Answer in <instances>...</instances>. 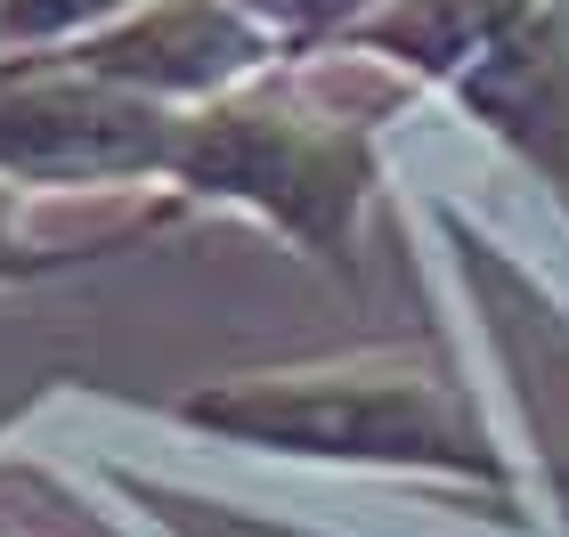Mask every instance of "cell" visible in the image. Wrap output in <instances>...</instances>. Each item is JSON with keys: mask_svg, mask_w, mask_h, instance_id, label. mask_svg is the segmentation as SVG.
Instances as JSON below:
<instances>
[{"mask_svg": "<svg viewBox=\"0 0 569 537\" xmlns=\"http://www.w3.org/2000/svg\"><path fill=\"white\" fill-rule=\"evenodd\" d=\"M139 0H0V49H24V58H49V49H73L90 33L122 24Z\"/></svg>", "mask_w": 569, "mask_h": 537, "instance_id": "2", "label": "cell"}, {"mask_svg": "<svg viewBox=\"0 0 569 537\" xmlns=\"http://www.w3.org/2000/svg\"><path fill=\"white\" fill-rule=\"evenodd\" d=\"M228 9H244L277 49H301V41H326V33H358V17L375 9V0H228Z\"/></svg>", "mask_w": 569, "mask_h": 537, "instance_id": "3", "label": "cell"}, {"mask_svg": "<svg viewBox=\"0 0 569 537\" xmlns=\"http://www.w3.org/2000/svg\"><path fill=\"white\" fill-rule=\"evenodd\" d=\"M171 179L203 203H244L269 228L301 237L309 252H333L350 237V212L367 203L375 156H367V122L237 82L179 122Z\"/></svg>", "mask_w": 569, "mask_h": 537, "instance_id": "1", "label": "cell"}, {"mask_svg": "<svg viewBox=\"0 0 569 537\" xmlns=\"http://www.w3.org/2000/svg\"><path fill=\"white\" fill-rule=\"evenodd\" d=\"M73 252L58 245H33L24 237V220H17V179H0V277H41V269H66Z\"/></svg>", "mask_w": 569, "mask_h": 537, "instance_id": "4", "label": "cell"}]
</instances>
